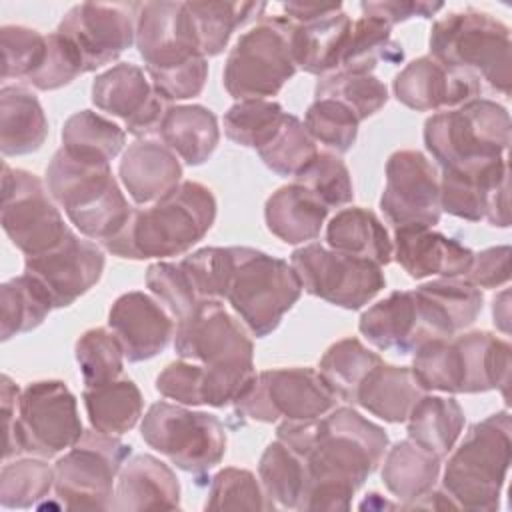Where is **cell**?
I'll return each instance as SVG.
<instances>
[{
  "mask_svg": "<svg viewBox=\"0 0 512 512\" xmlns=\"http://www.w3.org/2000/svg\"><path fill=\"white\" fill-rule=\"evenodd\" d=\"M276 436L306 464L300 510H348L354 492L378 468L388 434L354 408H332L310 420H284Z\"/></svg>",
  "mask_w": 512,
  "mask_h": 512,
  "instance_id": "1",
  "label": "cell"
},
{
  "mask_svg": "<svg viewBox=\"0 0 512 512\" xmlns=\"http://www.w3.org/2000/svg\"><path fill=\"white\" fill-rule=\"evenodd\" d=\"M216 198L200 182H180L150 208L132 210L124 228L104 242L120 258H168L190 250L212 228Z\"/></svg>",
  "mask_w": 512,
  "mask_h": 512,
  "instance_id": "2",
  "label": "cell"
},
{
  "mask_svg": "<svg viewBox=\"0 0 512 512\" xmlns=\"http://www.w3.org/2000/svg\"><path fill=\"white\" fill-rule=\"evenodd\" d=\"M510 344L474 330L452 338H432L414 350L412 374L422 390L476 394L502 390L508 396Z\"/></svg>",
  "mask_w": 512,
  "mask_h": 512,
  "instance_id": "3",
  "label": "cell"
},
{
  "mask_svg": "<svg viewBox=\"0 0 512 512\" xmlns=\"http://www.w3.org/2000/svg\"><path fill=\"white\" fill-rule=\"evenodd\" d=\"M46 184L54 202L88 240L104 244L124 228L132 214L110 162L74 158L60 148L46 168Z\"/></svg>",
  "mask_w": 512,
  "mask_h": 512,
  "instance_id": "4",
  "label": "cell"
},
{
  "mask_svg": "<svg viewBox=\"0 0 512 512\" xmlns=\"http://www.w3.org/2000/svg\"><path fill=\"white\" fill-rule=\"evenodd\" d=\"M430 56L440 64L468 72L508 96L512 86L510 28L480 10L450 12L430 30Z\"/></svg>",
  "mask_w": 512,
  "mask_h": 512,
  "instance_id": "5",
  "label": "cell"
},
{
  "mask_svg": "<svg viewBox=\"0 0 512 512\" xmlns=\"http://www.w3.org/2000/svg\"><path fill=\"white\" fill-rule=\"evenodd\" d=\"M512 460V420L506 410L476 422L450 456L444 490L458 508L492 512L500 506L502 486Z\"/></svg>",
  "mask_w": 512,
  "mask_h": 512,
  "instance_id": "6",
  "label": "cell"
},
{
  "mask_svg": "<svg viewBox=\"0 0 512 512\" xmlns=\"http://www.w3.org/2000/svg\"><path fill=\"white\" fill-rule=\"evenodd\" d=\"M424 144L442 170L502 158L510 144V114L494 100L474 98L430 116Z\"/></svg>",
  "mask_w": 512,
  "mask_h": 512,
  "instance_id": "7",
  "label": "cell"
},
{
  "mask_svg": "<svg viewBox=\"0 0 512 512\" xmlns=\"http://www.w3.org/2000/svg\"><path fill=\"white\" fill-rule=\"evenodd\" d=\"M234 274L226 294L244 326L264 338L278 328L284 314L298 302L302 282L282 258L248 246H234Z\"/></svg>",
  "mask_w": 512,
  "mask_h": 512,
  "instance_id": "8",
  "label": "cell"
},
{
  "mask_svg": "<svg viewBox=\"0 0 512 512\" xmlns=\"http://www.w3.org/2000/svg\"><path fill=\"white\" fill-rule=\"evenodd\" d=\"M288 16L264 18L246 30L224 64V88L236 100L276 96L296 74Z\"/></svg>",
  "mask_w": 512,
  "mask_h": 512,
  "instance_id": "9",
  "label": "cell"
},
{
  "mask_svg": "<svg viewBox=\"0 0 512 512\" xmlns=\"http://www.w3.org/2000/svg\"><path fill=\"white\" fill-rule=\"evenodd\" d=\"M82 432L76 396L64 382H30L20 392L16 422L4 434V460L22 452L52 458L72 448Z\"/></svg>",
  "mask_w": 512,
  "mask_h": 512,
  "instance_id": "10",
  "label": "cell"
},
{
  "mask_svg": "<svg viewBox=\"0 0 512 512\" xmlns=\"http://www.w3.org/2000/svg\"><path fill=\"white\" fill-rule=\"evenodd\" d=\"M130 446L114 434L84 430L54 464V490L68 510H110L114 480L130 456Z\"/></svg>",
  "mask_w": 512,
  "mask_h": 512,
  "instance_id": "11",
  "label": "cell"
},
{
  "mask_svg": "<svg viewBox=\"0 0 512 512\" xmlns=\"http://www.w3.org/2000/svg\"><path fill=\"white\" fill-rule=\"evenodd\" d=\"M140 434L150 448L192 474L214 468L226 452V430L214 414L194 412L170 402H156L148 408Z\"/></svg>",
  "mask_w": 512,
  "mask_h": 512,
  "instance_id": "12",
  "label": "cell"
},
{
  "mask_svg": "<svg viewBox=\"0 0 512 512\" xmlns=\"http://www.w3.org/2000/svg\"><path fill=\"white\" fill-rule=\"evenodd\" d=\"M0 220L6 236L24 256L46 254L72 234L44 182L6 162L2 166Z\"/></svg>",
  "mask_w": 512,
  "mask_h": 512,
  "instance_id": "13",
  "label": "cell"
},
{
  "mask_svg": "<svg viewBox=\"0 0 512 512\" xmlns=\"http://www.w3.org/2000/svg\"><path fill=\"white\" fill-rule=\"evenodd\" d=\"M290 264L302 282V290L346 310L362 308L386 286L382 266L316 242L296 248Z\"/></svg>",
  "mask_w": 512,
  "mask_h": 512,
  "instance_id": "14",
  "label": "cell"
},
{
  "mask_svg": "<svg viewBox=\"0 0 512 512\" xmlns=\"http://www.w3.org/2000/svg\"><path fill=\"white\" fill-rule=\"evenodd\" d=\"M336 394L314 368H274L256 374L234 402L236 412L256 422L310 420L336 408Z\"/></svg>",
  "mask_w": 512,
  "mask_h": 512,
  "instance_id": "15",
  "label": "cell"
},
{
  "mask_svg": "<svg viewBox=\"0 0 512 512\" xmlns=\"http://www.w3.org/2000/svg\"><path fill=\"white\" fill-rule=\"evenodd\" d=\"M174 350L180 358L208 368H252L254 344L244 326L230 316L220 300H204L176 322Z\"/></svg>",
  "mask_w": 512,
  "mask_h": 512,
  "instance_id": "16",
  "label": "cell"
},
{
  "mask_svg": "<svg viewBox=\"0 0 512 512\" xmlns=\"http://www.w3.org/2000/svg\"><path fill=\"white\" fill-rule=\"evenodd\" d=\"M138 6L82 2L64 14L56 32L76 48L84 70L92 72L116 60L136 42Z\"/></svg>",
  "mask_w": 512,
  "mask_h": 512,
  "instance_id": "17",
  "label": "cell"
},
{
  "mask_svg": "<svg viewBox=\"0 0 512 512\" xmlns=\"http://www.w3.org/2000/svg\"><path fill=\"white\" fill-rule=\"evenodd\" d=\"M380 208L396 228L438 224L442 214L440 180L422 152L398 150L388 158Z\"/></svg>",
  "mask_w": 512,
  "mask_h": 512,
  "instance_id": "18",
  "label": "cell"
},
{
  "mask_svg": "<svg viewBox=\"0 0 512 512\" xmlns=\"http://www.w3.org/2000/svg\"><path fill=\"white\" fill-rule=\"evenodd\" d=\"M136 48L146 72L184 66L202 54L188 2H144L136 14Z\"/></svg>",
  "mask_w": 512,
  "mask_h": 512,
  "instance_id": "19",
  "label": "cell"
},
{
  "mask_svg": "<svg viewBox=\"0 0 512 512\" xmlns=\"http://www.w3.org/2000/svg\"><path fill=\"white\" fill-rule=\"evenodd\" d=\"M440 208L456 218L492 226L510 224L506 156L464 168H446L440 178Z\"/></svg>",
  "mask_w": 512,
  "mask_h": 512,
  "instance_id": "20",
  "label": "cell"
},
{
  "mask_svg": "<svg viewBox=\"0 0 512 512\" xmlns=\"http://www.w3.org/2000/svg\"><path fill=\"white\" fill-rule=\"evenodd\" d=\"M92 102L102 112L124 120L126 130L136 136L158 132L168 110L150 78L132 62H120L98 74L92 82Z\"/></svg>",
  "mask_w": 512,
  "mask_h": 512,
  "instance_id": "21",
  "label": "cell"
},
{
  "mask_svg": "<svg viewBox=\"0 0 512 512\" xmlns=\"http://www.w3.org/2000/svg\"><path fill=\"white\" fill-rule=\"evenodd\" d=\"M104 264V252L72 232L58 248L40 256H26L24 274L34 276L46 288L54 308H64L100 280Z\"/></svg>",
  "mask_w": 512,
  "mask_h": 512,
  "instance_id": "22",
  "label": "cell"
},
{
  "mask_svg": "<svg viewBox=\"0 0 512 512\" xmlns=\"http://www.w3.org/2000/svg\"><path fill=\"white\" fill-rule=\"evenodd\" d=\"M392 88L398 102L418 112L456 108L478 98L482 92L476 76L448 68L432 56H422L406 64L396 74Z\"/></svg>",
  "mask_w": 512,
  "mask_h": 512,
  "instance_id": "23",
  "label": "cell"
},
{
  "mask_svg": "<svg viewBox=\"0 0 512 512\" xmlns=\"http://www.w3.org/2000/svg\"><path fill=\"white\" fill-rule=\"evenodd\" d=\"M108 326L122 344L128 362L158 356L174 336V322L166 310L144 292H126L108 312Z\"/></svg>",
  "mask_w": 512,
  "mask_h": 512,
  "instance_id": "24",
  "label": "cell"
},
{
  "mask_svg": "<svg viewBox=\"0 0 512 512\" xmlns=\"http://www.w3.org/2000/svg\"><path fill=\"white\" fill-rule=\"evenodd\" d=\"M392 256L410 278H458L474 260V252L454 238L424 226H400L394 232Z\"/></svg>",
  "mask_w": 512,
  "mask_h": 512,
  "instance_id": "25",
  "label": "cell"
},
{
  "mask_svg": "<svg viewBox=\"0 0 512 512\" xmlns=\"http://www.w3.org/2000/svg\"><path fill=\"white\" fill-rule=\"evenodd\" d=\"M428 340L452 338L474 324L482 312L484 296L466 278H438L414 290Z\"/></svg>",
  "mask_w": 512,
  "mask_h": 512,
  "instance_id": "26",
  "label": "cell"
},
{
  "mask_svg": "<svg viewBox=\"0 0 512 512\" xmlns=\"http://www.w3.org/2000/svg\"><path fill=\"white\" fill-rule=\"evenodd\" d=\"M118 176L136 204H154L180 184L182 166L164 142L140 138L124 152Z\"/></svg>",
  "mask_w": 512,
  "mask_h": 512,
  "instance_id": "27",
  "label": "cell"
},
{
  "mask_svg": "<svg viewBox=\"0 0 512 512\" xmlns=\"http://www.w3.org/2000/svg\"><path fill=\"white\" fill-rule=\"evenodd\" d=\"M180 482L172 468L150 454L124 462L114 488L112 510H176Z\"/></svg>",
  "mask_w": 512,
  "mask_h": 512,
  "instance_id": "28",
  "label": "cell"
},
{
  "mask_svg": "<svg viewBox=\"0 0 512 512\" xmlns=\"http://www.w3.org/2000/svg\"><path fill=\"white\" fill-rule=\"evenodd\" d=\"M358 330L380 350L398 354L414 352L428 340L414 290H396L370 306L358 322Z\"/></svg>",
  "mask_w": 512,
  "mask_h": 512,
  "instance_id": "29",
  "label": "cell"
},
{
  "mask_svg": "<svg viewBox=\"0 0 512 512\" xmlns=\"http://www.w3.org/2000/svg\"><path fill=\"white\" fill-rule=\"evenodd\" d=\"M328 208L302 184L278 188L264 206L268 230L286 244H306L318 238Z\"/></svg>",
  "mask_w": 512,
  "mask_h": 512,
  "instance_id": "30",
  "label": "cell"
},
{
  "mask_svg": "<svg viewBox=\"0 0 512 512\" xmlns=\"http://www.w3.org/2000/svg\"><path fill=\"white\" fill-rule=\"evenodd\" d=\"M352 20L338 10L320 20L290 26V44L296 66L304 72L326 76L338 70Z\"/></svg>",
  "mask_w": 512,
  "mask_h": 512,
  "instance_id": "31",
  "label": "cell"
},
{
  "mask_svg": "<svg viewBox=\"0 0 512 512\" xmlns=\"http://www.w3.org/2000/svg\"><path fill=\"white\" fill-rule=\"evenodd\" d=\"M156 134L160 142L190 166L204 164L220 140L216 114L200 104L170 106Z\"/></svg>",
  "mask_w": 512,
  "mask_h": 512,
  "instance_id": "32",
  "label": "cell"
},
{
  "mask_svg": "<svg viewBox=\"0 0 512 512\" xmlns=\"http://www.w3.org/2000/svg\"><path fill=\"white\" fill-rule=\"evenodd\" d=\"M424 392L410 368L380 362L358 386L354 404H360L384 422L398 424L408 418Z\"/></svg>",
  "mask_w": 512,
  "mask_h": 512,
  "instance_id": "33",
  "label": "cell"
},
{
  "mask_svg": "<svg viewBox=\"0 0 512 512\" xmlns=\"http://www.w3.org/2000/svg\"><path fill=\"white\" fill-rule=\"evenodd\" d=\"M48 136V120L38 98L24 86L0 90V148L4 156L36 152Z\"/></svg>",
  "mask_w": 512,
  "mask_h": 512,
  "instance_id": "34",
  "label": "cell"
},
{
  "mask_svg": "<svg viewBox=\"0 0 512 512\" xmlns=\"http://www.w3.org/2000/svg\"><path fill=\"white\" fill-rule=\"evenodd\" d=\"M326 242L332 250L366 258L378 266L392 260V240L382 220L366 208L340 210L326 226Z\"/></svg>",
  "mask_w": 512,
  "mask_h": 512,
  "instance_id": "35",
  "label": "cell"
},
{
  "mask_svg": "<svg viewBox=\"0 0 512 512\" xmlns=\"http://www.w3.org/2000/svg\"><path fill=\"white\" fill-rule=\"evenodd\" d=\"M82 400L90 426L114 436L132 430L144 408L142 392L130 378H116L104 384L86 386Z\"/></svg>",
  "mask_w": 512,
  "mask_h": 512,
  "instance_id": "36",
  "label": "cell"
},
{
  "mask_svg": "<svg viewBox=\"0 0 512 512\" xmlns=\"http://www.w3.org/2000/svg\"><path fill=\"white\" fill-rule=\"evenodd\" d=\"M406 420L408 438L434 456L444 458L462 434L464 410L454 398L422 396Z\"/></svg>",
  "mask_w": 512,
  "mask_h": 512,
  "instance_id": "37",
  "label": "cell"
},
{
  "mask_svg": "<svg viewBox=\"0 0 512 512\" xmlns=\"http://www.w3.org/2000/svg\"><path fill=\"white\" fill-rule=\"evenodd\" d=\"M442 458L420 448L410 438L396 442L384 458V486L398 500L410 504L430 492L438 480Z\"/></svg>",
  "mask_w": 512,
  "mask_h": 512,
  "instance_id": "38",
  "label": "cell"
},
{
  "mask_svg": "<svg viewBox=\"0 0 512 512\" xmlns=\"http://www.w3.org/2000/svg\"><path fill=\"white\" fill-rule=\"evenodd\" d=\"M392 26L374 16H362L352 22L346 46L336 72L370 74L378 62H402L404 50L392 40Z\"/></svg>",
  "mask_w": 512,
  "mask_h": 512,
  "instance_id": "39",
  "label": "cell"
},
{
  "mask_svg": "<svg viewBox=\"0 0 512 512\" xmlns=\"http://www.w3.org/2000/svg\"><path fill=\"white\" fill-rule=\"evenodd\" d=\"M54 302L46 288L30 274L10 278L0 286V334L2 340H10L16 334L38 328Z\"/></svg>",
  "mask_w": 512,
  "mask_h": 512,
  "instance_id": "40",
  "label": "cell"
},
{
  "mask_svg": "<svg viewBox=\"0 0 512 512\" xmlns=\"http://www.w3.org/2000/svg\"><path fill=\"white\" fill-rule=\"evenodd\" d=\"M126 142V132L112 120L92 112H74L62 126V150L74 158L110 162Z\"/></svg>",
  "mask_w": 512,
  "mask_h": 512,
  "instance_id": "41",
  "label": "cell"
},
{
  "mask_svg": "<svg viewBox=\"0 0 512 512\" xmlns=\"http://www.w3.org/2000/svg\"><path fill=\"white\" fill-rule=\"evenodd\" d=\"M258 476L274 506L300 510L308 474L304 460L294 450L280 440L268 444L258 464Z\"/></svg>",
  "mask_w": 512,
  "mask_h": 512,
  "instance_id": "42",
  "label": "cell"
},
{
  "mask_svg": "<svg viewBox=\"0 0 512 512\" xmlns=\"http://www.w3.org/2000/svg\"><path fill=\"white\" fill-rule=\"evenodd\" d=\"M380 362L382 358L368 350L358 338H344L326 350L318 372L336 398L354 404L358 386Z\"/></svg>",
  "mask_w": 512,
  "mask_h": 512,
  "instance_id": "43",
  "label": "cell"
},
{
  "mask_svg": "<svg viewBox=\"0 0 512 512\" xmlns=\"http://www.w3.org/2000/svg\"><path fill=\"white\" fill-rule=\"evenodd\" d=\"M194 16L202 54L218 56L226 46L230 36L258 18L264 10V2H188Z\"/></svg>",
  "mask_w": 512,
  "mask_h": 512,
  "instance_id": "44",
  "label": "cell"
},
{
  "mask_svg": "<svg viewBox=\"0 0 512 512\" xmlns=\"http://www.w3.org/2000/svg\"><path fill=\"white\" fill-rule=\"evenodd\" d=\"M284 116V108L274 100H238L224 114V132L232 142L258 152L276 136Z\"/></svg>",
  "mask_w": 512,
  "mask_h": 512,
  "instance_id": "45",
  "label": "cell"
},
{
  "mask_svg": "<svg viewBox=\"0 0 512 512\" xmlns=\"http://www.w3.org/2000/svg\"><path fill=\"white\" fill-rule=\"evenodd\" d=\"M316 98H332L344 104L362 122L388 102V88L372 74L332 72L318 80Z\"/></svg>",
  "mask_w": 512,
  "mask_h": 512,
  "instance_id": "46",
  "label": "cell"
},
{
  "mask_svg": "<svg viewBox=\"0 0 512 512\" xmlns=\"http://www.w3.org/2000/svg\"><path fill=\"white\" fill-rule=\"evenodd\" d=\"M234 246L220 248L208 246L192 252L180 262L196 298L204 300H226L232 274H234Z\"/></svg>",
  "mask_w": 512,
  "mask_h": 512,
  "instance_id": "47",
  "label": "cell"
},
{
  "mask_svg": "<svg viewBox=\"0 0 512 512\" xmlns=\"http://www.w3.org/2000/svg\"><path fill=\"white\" fill-rule=\"evenodd\" d=\"M316 154V142L304 122L288 112L276 136L258 150L262 162L278 176H296Z\"/></svg>",
  "mask_w": 512,
  "mask_h": 512,
  "instance_id": "48",
  "label": "cell"
},
{
  "mask_svg": "<svg viewBox=\"0 0 512 512\" xmlns=\"http://www.w3.org/2000/svg\"><path fill=\"white\" fill-rule=\"evenodd\" d=\"M54 486V468L44 460H16L2 466L0 504L4 508H30L44 500Z\"/></svg>",
  "mask_w": 512,
  "mask_h": 512,
  "instance_id": "49",
  "label": "cell"
},
{
  "mask_svg": "<svg viewBox=\"0 0 512 512\" xmlns=\"http://www.w3.org/2000/svg\"><path fill=\"white\" fill-rule=\"evenodd\" d=\"M76 362L86 386L116 380L124 368V350L112 330L92 328L76 340Z\"/></svg>",
  "mask_w": 512,
  "mask_h": 512,
  "instance_id": "50",
  "label": "cell"
},
{
  "mask_svg": "<svg viewBox=\"0 0 512 512\" xmlns=\"http://www.w3.org/2000/svg\"><path fill=\"white\" fill-rule=\"evenodd\" d=\"M358 124L360 120L354 112L332 98H316L304 116V126L314 142H320L338 154H344L354 146Z\"/></svg>",
  "mask_w": 512,
  "mask_h": 512,
  "instance_id": "51",
  "label": "cell"
},
{
  "mask_svg": "<svg viewBox=\"0 0 512 512\" xmlns=\"http://www.w3.org/2000/svg\"><path fill=\"white\" fill-rule=\"evenodd\" d=\"M294 182L308 188L328 210L344 206L354 198L348 166L340 156L330 152H318L304 170L294 176Z\"/></svg>",
  "mask_w": 512,
  "mask_h": 512,
  "instance_id": "52",
  "label": "cell"
},
{
  "mask_svg": "<svg viewBox=\"0 0 512 512\" xmlns=\"http://www.w3.org/2000/svg\"><path fill=\"white\" fill-rule=\"evenodd\" d=\"M206 510H270L276 508L256 476L244 468H224L210 484Z\"/></svg>",
  "mask_w": 512,
  "mask_h": 512,
  "instance_id": "53",
  "label": "cell"
},
{
  "mask_svg": "<svg viewBox=\"0 0 512 512\" xmlns=\"http://www.w3.org/2000/svg\"><path fill=\"white\" fill-rule=\"evenodd\" d=\"M2 80L30 78L44 62L48 40L34 28L2 26Z\"/></svg>",
  "mask_w": 512,
  "mask_h": 512,
  "instance_id": "54",
  "label": "cell"
},
{
  "mask_svg": "<svg viewBox=\"0 0 512 512\" xmlns=\"http://www.w3.org/2000/svg\"><path fill=\"white\" fill-rule=\"evenodd\" d=\"M146 286L160 300V304L166 306V310L172 318H176V322L190 316L200 304L180 264H150L146 270Z\"/></svg>",
  "mask_w": 512,
  "mask_h": 512,
  "instance_id": "55",
  "label": "cell"
},
{
  "mask_svg": "<svg viewBox=\"0 0 512 512\" xmlns=\"http://www.w3.org/2000/svg\"><path fill=\"white\" fill-rule=\"evenodd\" d=\"M48 50L42 66L28 78L38 90H56L70 84L80 74H86L84 64L76 48L60 34L52 32L46 36Z\"/></svg>",
  "mask_w": 512,
  "mask_h": 512,
  "instance_id": "56",
  "label": "cell"
},
{
  "mask_svg": "<svg viewBox=\"0 0 512 512\" xmlns=\"http://www.w3.org/2000/svg\"><path fill=\"white\" fill-rule=\"evenodd\" d=\"M148 76L154 90L166 102L186 100V98L198 96L204 90V84L208 78V62H206V56H198L184 66L162 70V72H148Z\"/></svg>",
  "mask_w": 512,
  "mask_h": 512,
  "instance_id": "57",
  "label": "cell"
},
{
  "mask_svg": "<svg viewBox=\"0 0 512 512\" xmlns=\"http://www.w3.org/2000/svg\"><path fill=\"white\" fill-rule=\"evenodd\" d=\"M202 376L204 368L192 360H178L168 364L156 378V390L176 404L200 406L202 404Z\"/></svg>",
  "mask_w": 512,
  "mask_h": 512,
  "instance_id": "58",
  "label": "cell"
},
{
  "mask_svg": "<svg viewBox=\"0 0 512 512\" xmlns=\"http://www.w3.org/2000/svg\"><path fill=\"white\" fill-rule=\"evenodd\" d=\"M466 280L478 288H498L510 278V246H492L474 254Z\"/></svg>",
  "mask_w": 512,
  "mask_h": 512,
  "instance_id": "59",
  "label": "cell"
},
{
  "mask_svg": "<svg viewBox=\"0 0 512 512\" xmlns=\"http://www.w3.org/2000/svg\"><path fill=\"white\" fill-rule=\"evenodd\" d=\"M444 8L442 2L424 0H384V2H362L360 10L364 16H374L394 26L410 18H432Z\"/></svg>",
  "mask_w": 512,
  "mask_h": 512,
  "instance_id": "60",
  "label": "cell"
},
{
  "mask_svg": "<svg viewBox=\"0 0 512 512\" xmlns=\"http://www.w3.org/2000/svg\"><path fill=\"white\" fill-rule=\"evenodd\" d=\"M282 10L288 14V18L296 24H306L320 20L328 14H334L342 10V4H302V2H288L282 4Z\"/></svg>",
  "mask_w": 512,
  "mask_h": 512,
  "instance_id": "61",
  "label": "cell"
},
{
  "mask_svg": "<svg viewBox=\"0 0 512 512\" xmlns=\"http://www.w3.org/2000/svg\"><path fill=\"white\" fill-rule=\"evenodd\" d=\"M510 292L504 290L494 298V306H492V314H494V324L508 334L510 332V304H508Z\"/></svg>",
  "mask_w": 512,
  "mask_h": 512,
  "instance_id": "62",
  "label": "cell"
}]
</instances>
